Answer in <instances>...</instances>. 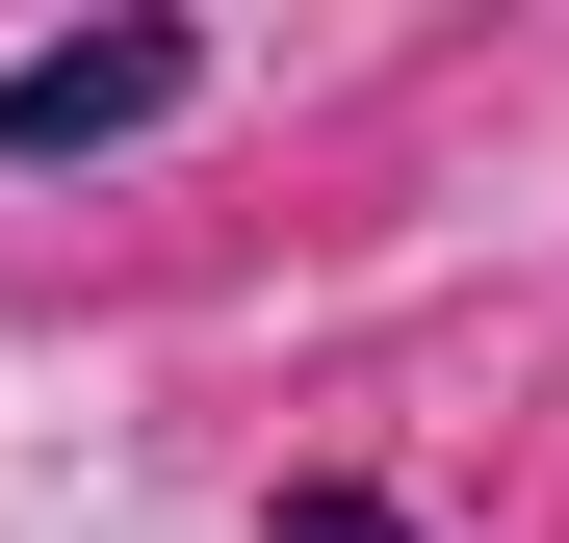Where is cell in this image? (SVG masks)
I'll list each match as a JSON object with an SVG mask.
<instances>
[{"mask_svg":"<svg viewBox=\"0 0 569 543\" xmlns=\"http://www.w3.org/2000/svg\"><path fill=\"white\" fill-rule=\"evenodd\" d=\"M181 104V27H104V52H0V155H104Z\"/></svg>","mask_w":569,"mask_h":543,"instance_id":"6da1fadb","label":"cell"}]
</instances>
